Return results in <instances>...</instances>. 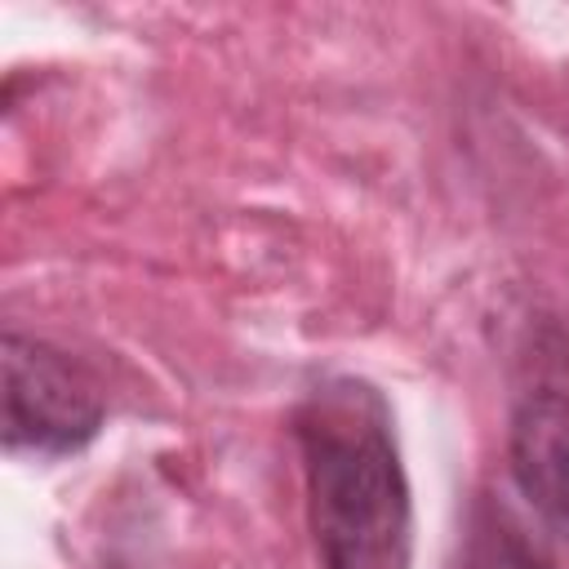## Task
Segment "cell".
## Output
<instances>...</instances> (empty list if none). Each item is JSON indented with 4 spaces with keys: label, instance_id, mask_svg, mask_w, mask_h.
Here are the masks:
<instances>
[{
    "label": "cell",
    "instance_id": "obj_1",
    "mask_svg": "<svg viewBox=\"0 0 569 569\" xmlns=\"http://www.w3.org/2000/svg\"><path fill=\"white\" fill-rule=\"evenodd\" d=\"M320 569H409V489L382 400L329 382L298 413Z\"/></svg>",
    "mask_w": 569,
    "mask_h": 569
},
{
    "label": "cell",
    "instance_id": "obj_3",
    "mask_svg": "<svg viewBox=\"0 0 569 569\" xmlns=\"http://www.w3.org/2000/svg\"><path fill=\"white\" fill-rule=\"evenodd\" d=\"M511 471L525 498L569 533V400L538 391L511 422Z\"/></svg>",
    "mask_w": 569,
    "mask_h": 569
},
{
    "label": "cell",
    "instance_id": "obj_4",
    "mask_svg": "<svg viewBox=\"0 0 569 569\" xmlns=\"http://www.w3.org/2000/svg\"><path fill=\"white\" fill-rule=\"evenodd\" d=\"M462 569H551V560L507 507L480 502L467 525Z\"/></svg>",
    "mask_w": 569,
    "mask_h": 569
},
{
    "label": "cell",
    "instance_id": "obj_2",
    "mask_svg": "<svg viewBox=\"0 0 569 569\" xmlns=\"http://www.w3.org/2000/svg\"><path fill=\"white\" fill-rule=\"evenodd\" d=\"M4 445L36 453H71L102 427V405L89 378L53 347L4 333Z\"/></svg>",
    "mask_w": 569,
    "mask_h": 569
}]
</instances>
